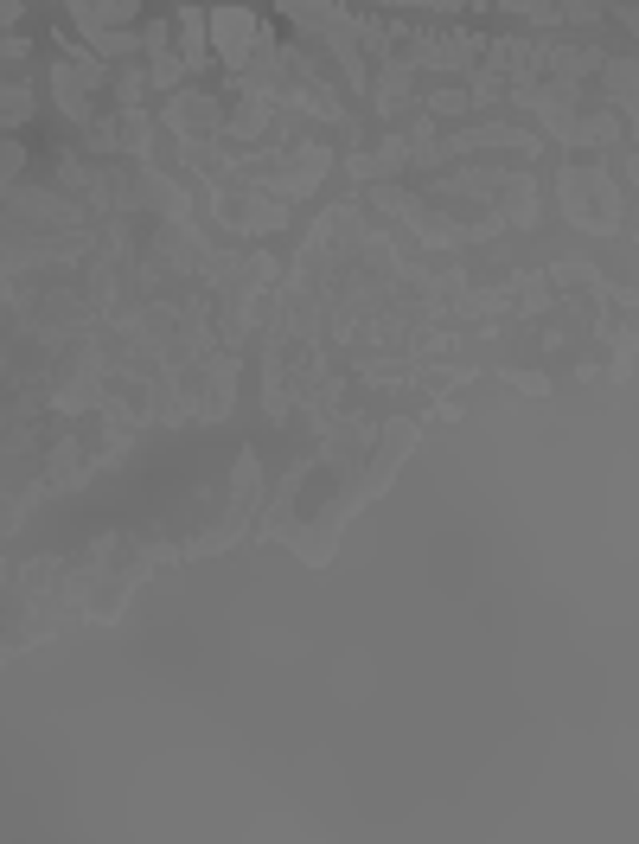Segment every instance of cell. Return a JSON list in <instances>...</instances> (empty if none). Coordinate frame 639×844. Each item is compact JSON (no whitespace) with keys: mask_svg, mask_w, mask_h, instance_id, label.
I'll return each mask as SVG.
<instances>
[{"mask_svg":"<svg viewBox=\"0 0 639 844\" xmlns=\"http://www.w3.org/2000/svg\"><path fill=\"white\" fill-rule=\"evenodd\" d=\"M217 32H224V52L243 58V38H250V20L243 13H217Z\"/></svg>","mask_w":639,"mask_h":844,"instance_id":"6da1fadb","label":"cell"}]
</instances>
